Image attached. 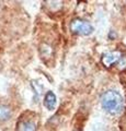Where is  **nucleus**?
<instances>
[{
  "label": "nucleus",
  "instance_id": "nucleus-3",
  "mask_svg": "<svg viewBox=\"0 0 126 131\" xmlns=\"http://www.w3.org/2000/svg\"><path fill=\"white\" fill-rule=\"evenodd\" d=\"M122 52L119 50H113V51H108L103 54L102 56V63L104 67L110 68L112 66L116 64L117 62H120L122 60Z\"/></svg>",
  "mask_w": 126,
  "mask_h": 131
},
{
  "label": "nucleus",
  "instance_id": "nucleus-4",
  "mask_svg": "<svg viewBox=\"0 0 126 131\" xmlns=\"http://www.w3.org/2000/svg\"><path fill=\"white\" fill-rule=\"evenodd\" d=\"M44 105L46 106L47 109L53 110L56 106V96L53 92H47L45 97H44Z\"/></svg>",
  "mask_w": 126,
  "mask_h": 131
},
{
  "label": "nucleus",
  "instance_id": "nucleus-1",
  "mask_svg": "<svg viewBox=\"0 0 126 131\" xmlns=\"http://www.w3.org/2000/svg\"><path fill=\"white\" fill-rule=\"evenodd\" d=\"M101 105L103 109L111 115H119L124 108V100L120 92L109 90L101 96Z\"/></svg>",
  "mask_w": 126,
  "mask_h": 131
},
{
  "label": "nucleus",
  "instance_id": "nucleus-5",
  "mask_svg": "<svg viewBox=\"0 0 126 131\" xmlns=\"http://www.w3.org/2000/svg\"><path fill=\"white\" fill-rule=\"evenodd\" d=\"M18 131H36V127L32 121H21L18 125Z\"/></svg>",
  "mask_w": 126,
  "mask_h": 131
},
{
  "label": "nucleus",
  "instance_id": "nucleus-6",
  "mask_svg": "<svg viewBox=\"0 0 126 131\" xmlns=\"http://www.w3.org/2000/svg\"><path fill=\"white\" fill-rule=\"evenodd\" d=\"M11 109L9 106L7 105H0V120L6 121L8 119H10L11 117Z\"/></svg>",
  "mask_w": 126,
  "mask_h": 131
},
{
  "label": "nucleus",
  "instance_id": "nucleus-2",
  "mask_svg": "<svg viewBox=\"0 0 126 131\" xmlns=\"http://www.w3.org/2000/svg\"><path fill=\"white\" fill-rule=\"evenodd\" d=\"M69 27L74 34L78 35H90L93 32V26L91 25V23L82 19H74L70 22Z\"/></svg>",
  "mask_w": 126,
  "mask_h": 131
}]
</instances>
